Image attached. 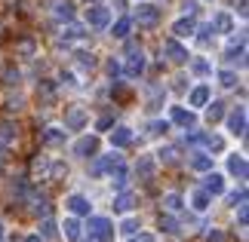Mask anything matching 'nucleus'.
<instances>
[{
	"label": "nucleus",
	"mask_w": 249,
	"mask_h": 242,
	"mask_svg": "<svg viewBox=\"0 0 249 242\" xmlns=\"http://www.w3.org/2000/svg\"><path fill=\"white\" fill-rule=\"evenodd\" d=\"M209 25H213V31H222V34H231L234 31V18L228 16V13H215Z\"/></svg>",
	"instance_id": "nucleus-18"
},
{
	"label": "nucleus",
	"mask_w": 249,
	"mask_h": 242,
	"mask_svg": "<svg viewBox=\"0 0 249 242\" xmlns=\"http://www.w3.org/2000/svg\"><path fill=\"white\" fill-rule=\"evenodd\" d=\"M191 74H194V77H209V74H213V65H209L206 59H194V62H191Z\"/></svg>",
	"instance_id": "nucleus-31"
},
{
	"label": "nucleus",
	"mask_w": 249,
	"mask_h": 242,
	"mask_svg": "<svg viewBox=\"0 0 249 242\" xmlns=\"http://www.w3.org/2000/svg\"><path fill=\"white\" fill-rule=\"evenodd\" d=\"M108 74H111V80H117V77H120V65L114 62V59L108 62Z\"/></svg>",
	"instance_id": "nucleus-48"
},
{
	"label": "nucleus",
	"mask_w": 249,
	"mask_h": 242,
	"mask_svg": "<svg viewBox=\"0 0 249 242\" xmlns=\"http://www.w3.org/2000/svg\"><path fill=\"white\" fill-rule=\"evenodd\" d=\"M191 169L194 172H213V157L209 153H194L191 157Z\"/></svg>",
	"instance_id": "nucleus-23"
},
{
	"label": "nucleus",
	"mask_w": 249,
	"mask_h": 242,
	"mask_svg": "<svg viewBox=\"0 0 249 242\" xmlns=\"http://www.w3.org/2000/svg\"><path fill=\"white\" fill-rule=\"evenodd\" d=\"M50 166H53V162L46 157H34V162H31V169H34L37 178H50Z\"/></svg>",
	"instance_id": "nucleus-30"
},
{
	"label": "nucleus",
	"mask_w": 249,
	"mask_h": 242,
	"mask_svg": "<svg viewBox=\"0 0 249 242\" xmlns=\"http://www.w3.org/2000/svg\"><path fill=\"white\" fill-rule=\"evenodd\" d=\"M218 83H222L225 89H234V86H237V74L234 71H222V74H218Z\"/></svg>",
	"instance_id": "nucleus-39"
},
{
	"label": "nucleus",
	"mask_w": 249,
	"mask_h": 242,
	"mask_svg": "<svg viewBox=\"0 0 249 242\" xmlns=\"http://www.w3.org/2000/svg\"><path fill=\"white\" fill-rule=\"evenodd\" d=\"M166 129H169V123H166V120H154V123L148 126V135H163Z\"/></svg>",
	"instance_id": "nucleus-42"
},
{
	"label": "nucleus",
	"mask_w": 249,
	"mask_h": 242,
	"mask_svg": "<svg viewBox=\"0 0 249 242\" xmlns=\"http://www.w3.org/2000/svg\"><path fill=\"white\" fill-rule=\"evenodd\" d=\"M163 98V89H160V86H151L148 89V101H151V108H157V101Z\"/></svg>",
	"instance_id": "nucleus-45"
},
{
	"label": "nucleus",
	"mask_w": 249,
	"mask_h": 242,
	"mask_svg": "<svg viewBox=\"0 0 249 242\" xmlns=\"http://www.w3.org/2000/svg\"><path fill=\"white\" fill-rule=\"evenodd\" d=\"M228 129H231L234 135H246V108H243V104H237V108L231 111V117H228Z\"/></svg>",
	"instance_id": "nucleus-10"
},
{
	"label": "nucleus",
	"mask_w": 249,
	"mask_h": 242,
	"mask_svg": "<svg viewBox=\"0 0 249 242\" xmlns=\"http://www.w3.org/2000/svg\"><path fill=\"white\" fill-rule=\"evenodd\" d=\"M86 25L92 31H105L111 25V9L108 6H99V3H89L86 6Z\"/></svg>",
	"instance_id": "nucleus-2"
},
{
	"label": "nucleus",
	"mask_w": 249,
	"mask_h": 242,
	"mask_svg": "<svg viewBox=\"0 0 249 242\" xmlns=\"http://www.w3.org/2000/svg\"><path fill=\"white\" fill-rule=\"evenodd\" d=\"M18 80H22V71H18V67H3V83L18 86Z\"/></svg>",
	"instance_id": "nucleus-37"
},
{
	"label": "nucleus",
	"mask_w": 249,
	"mask_h": 242,
	"mask_svg": "<svg viewBox=\"0 0 249 242\" xmlns=\"http://www.w3.org/2000/svg\"><path fill=\"white\" fill-rule=\"evenodd\" d=\"M65 239L68 242H80V221L77 218H65Z\"/></svg>",
	"instance_id": "nucleus-24"
},
{
	"label": "nucleus",
	"mask_w": 249,
	"mask_h": 242,
	"mask_svg": "<svg viewBox=\"0 0 249 242\" xmlns=\"http://www.w3.org/2000/svg\"><path fill=\"white\" fill-rule=\"evenodd\" d=\"M191 144H206V147L215 150V153L225 150V138H222V135H215V132H213V135H209V132H206V135H203V132H194V135H191ZM215 153H213V157H215Z\"/></svg>",
	"instance_id": "nucleus-6"
},
{
	"label": "nucleus",
	"mask_w": 249,
	"mask_h": 242,
	"mask_svg": "<svg viewBox=\"0 0 249 242\" xmlns=\"http://www.w3.org/2000/svg\"><path fill=\"white\" fill-rule=\"evenodd\" d=\"M136 22L139 25H148V28H154L160 22V9L157 6H151V3H142L136 6Z\"/></svg>",
	"instance_id": "nucleus-8"
},
{
	"label": "nucleus",
	"mask_w": 249,
	"mask_h": 242,
	"mask_svg": "<svg viewBox=\"0 0 249 242\" xmlns=\"http://www.w3.org/2000/svg\"><path fill=\"white\" fill-rule=\"evenodd\" d=\"M71 16H74L71 3L68 0H59V3H55V18H71Z\"/></svg>",
	"instance_id": "nucleus-38"
},
{
	"label": "nucleus",
	"mask_w": 249,
	"mask_h": 242,
	"mask_svg": "<svg viewBox=\"0 0 249 242\" xmlns=\"http://www.w3.org/2000/svg\"><path fill=\"white\" fill-rule=\"evenodd\" d=\"M68 209L74 211V215H89V209H92V202L80 196V193H74V196H68Z\"/></svg>",
	"instance_id": "nucleus-17"
},
{
	"label": "nucleus",
	"mask_w": 249,
	"mask_h": 242,
	"mask_svg": "<svg viewBox=\"0 0 249 242\" xmlns=\"http://www.w3.org/2000/svg\"><path fill=\"white\" fill-rule=\"evenodd\" d=\"M206 242H225V233L222 230H213V233H209V239Z\"/></svg>",
	"instance_id": "nucleus-50"
},
{
	"label": "nucleus",
	"mask_w": 249,
	"mask_h": 242,
	"mask_svg": "<svg viewBox=\"0 0 249 242\" xmlns=\"http://www.w3.org/2000/svg\"><path fill=\"white\" fill-rule=\"evenodd\" d=\"M120 162H123V157H120V153H111V157H105V160H99V162L92 166V175H102L105 169H117Z\"/></svg>",
	"instance_id": "nucleus-22"
},
{
	"label": "nucleus",
	"mask_w": 249,
	"mask_h": 242,
	"mask_svg": "<svg viewBox=\"0 0 249 242\" xmlns=\"http://www.w3.org/2000/svg\"><path fill=\"white\" fill-rule=\"evenodd\" d=\"M120 230H123V233H126V236L139 233V221H136V218H126V221H123V224H120Z\"/></svg>",
	"instance_id": "nucleus-44"
},
{
	"label": "nucleus",
	"mask_w": 249,
	"mask_h": 242,
	"mask_svg": "<svg viewBox=\"0 0 249 242\" xmlns=\"http://www.w3.org/2000/svg\"><path fill=\"white\" fill-rule=\"evenodd\" d=\"M40 138H43V144H53V147H59V144H65V138H68V132H65L62 126H46Z\"/></svg>",
	"instance_id": "nucleus-13"
},
{
	"label": "nucleus",
	"mask_w": 249,
	"mask_h": 242,
	"mask_svg": "<svg viewBox=\"0 0 249 242\" xmlns=\"http://www.w3.org/2000/svg\"><path fill=\"white\" fill-rule=\"evenodd\" d=\"M0 239H3V224H0Z\"/></svg>",
	"instance_id": "nucleus-54"
},
{
	"label": "nucleus",
	"mask_w": 249,
	"mask_h": 242,
	"mask_svg": "<svg viewBox=\"0 0 249 242\" xmlns=\"http://www.w3.org/2000/svg\"><path fill=\"white\" fill-rule=\"evenodd\" d=\"M132 206H136V196H132V193H120V196L114 199V211H120V215L132 211Z\"/></svg>",
	"instance_id": "nucleus-26"
},
{
	"label": "nucleus",
	"mask_w": 249,
	"mask_h": 242,
	"mask_svg": "<svg viewBox=\"0 0 249 242\" xmlns=\"http://www.w3.org/2000/svg\"><path fill=\"white\" fill-rule=\"evenodd\" d=\"M197 31H200V34H197V40L203 43V46L213 40V34H215V31H213V25H203V28H197Z\"/></svg>",
	"instance_id": "nucleus-43"
},
{
	"label": "nucleus",
	"mask_w": 249,
	"mask_h": 242,
	"mask_svg": "<svg viewBox=\"0 0 249 242\" xmlns=\"http://www.w3.org/2000/svg\"><path fill=\"white\" fill-rule=\"evenodd\" d=\"M181 206H185V202H181L178 193H166V196H163V209L166 211H181Z\"/></svg>",
	"instance_id": "nucleus-33"
},
{
	"label": "nucleus",
	"mask_w": 249,
	"mask_h": 242,
	"mask_svg": "<svg viewBox=\"0 0 249 242\" xmlns=\"http://www.w3.org/2000/svg\"><path fill=\"white\" fill-rule=\"evenodd\" d=\"M231 206H246V190H237V193H231Z\"/></svg>",
	"instance_id": "nucleus-46"
},
{
	"label": "nucleus",
	"mask_w": 249,
	"mask_h": 242,
	"mask_svg": "<svg viewBox=\"0 0 249 242\" xmlns=\"http://www.w3.org/2000/svg\"><path fill=\"white\" fill-rule=\"evenodd\" d=\"M209 98H213V89H209V86H194L191 95H188V104L191 108H206Z\"/></svg>",
	"instance_id": "nucleus-11"
},
{
	"label": "nucleus",
	"mask_w": 249,
	"mask_h": 242,
	"mask_svg": "<svg viewBox=\"0 0 249 242\" xmlns=\"http://www.w3.org/2000/svg\"><path fill=\"white\" fill-rule=\"evenodd\" d=\"M126 144H132V129L129 126H117L111 132V147H126Z\"/></svg>",
	"instance_id": "nucleus-14"
},
{
	"label": "nucleus",
	"mask_w": 249,
	"mask_h": 242,
	"mask_svg": "<svg viewBox=\"0 0 249 242\" xmlns=\"http://www.w3.org/2000/svg\"><path fill=\"white\" fill-rule=\"evenodd\" d=\"M181 9H185V16H191L197 9V3H194V0H185V6H181Z\"/></svg>",
	"instance_id": "nucleus-51"
},
{
	"label": "nucleus",
	"mask_w": 249,
	"mask_h": 242,
	"mask_svg": "<svg viewBox=\"0 0 249 242\" xmlns=\"http://www.w3.org/2000/svg\"><path fill=\"white\" fill-rule=\"evenodd\" d=\"M89 126V113H86V108H80V104H71L68 111H65V132H80Z\"/></svg>",
	"instance_id": "nucleus-1"
},
{
	"label": "nucleus",
	"mask_w": 249,
	"mask_h": 242,
	"mask_svg": "<svg viewBox=\"0 0 249 242\" xmlns=\"http://www.w3.org/2000/svg\"><path fill=\"white\" fill-rule=\"evenodd\" d=\"M114 126V117L111 113H105V117H99V129H111Z\"/></svg>",
	"instance_id": "nucleus-49"
},
{
	"label": "nucleus",
	"mask_w": 249,
	"mask_h": 242,
	"mask_svg": "<svg viewBox=\"0 0 249 242\" xmlns=\"http://www.w3.org/2000/svg\"><path fill=\"white\" fill-rule=\"evenodd\" d=\"M203 190L209 193V196H218V193H225V178H222V175H215V172H209V175H206V184H203Z\"/></svg>",
	"instance_id": "nucleus-19"
},
{
	"label": "nucleus",
	"mask_w": 249,
	"mask_h": 242,
	"mask_svg": "<svg viewBox=\"0 0 249 242\" xmlns=\"http://www.w3.org/2000/svg\"><path fill=\"white\" fill-rule=\"evenodd\" d=\"M28 202H31L34 215H50V199H46L43 193H28Z\"/></svg>",
	"instance_id": "nucleus-20"
},
{
	"label": "nucleus",
	"mask_w": 249,
	"mask_h": 242,
	"mask_svg": "<svg viewBox=\"0 0 249 242\" xmlns=\"http://www.w3.org/2000/svg\"><path fill=\"white\" fill-rule=\"evenodd\" d=\"M37 95H40L46 104H55V86L50 80H40V83H37Z\"/></svg>",
	"instance_id": "nucleus-28"
},
{
	"label": "nucleus",
	"mask_w": 249,
	"mask_h": 242,
	"mask_svg": "<svg viewBox=\"0 0 249 242\" xmlns=\"http://www.w3.org/2000/svg\"><path fill=\"white\" fill-rule=\"evenodd\" d=\"M62 37H65V40H83L86 34H83L80 25H65V28H62Z\"/></svg>",
	"instance_id": "nucleus-34"
},
{
	"label": "nucleus",
	"mask_w": 249,
	"mask_h": 242,
	"mask_svg": "<svg viewBox=\"0 0 249 242\" xmlns=\"http://www.w3.org/2000/svg\"><path fill=\"white\" fill-rule=\"evenodd\" d=\"M154 172H157V162H154V157H142V160H139V166H136V175H139L142 181H151V178H154Z\"/></svg>",
	"instance_id": "nucleus-16"
},
{
	"label": "nucleus",
	"mask_w": 249,
	"mask_h": 242,
	"mask_svg": "<svg viewBox=\"0 0 249 242\" xmlns=\"http://www.w3.org/2000/svg\"><path fill=\"white\" fill-rule=\"evenodd\" d=\"M191 206H194L197 211H206L209 206H213V196H209V193H206L203 187H200V190H194V193H191Z\"/></svg>",
	"instance_id": "nucleus-21"
},
{
	"label": "nucleus",
	"mask_w": 249,
	"mask_h": 242,
	"mask_svg": "<svg viewBox=\"0 0 249 242\" xmlns=\"http://www.w3.org/2000/svg\"><path fill=\"white\" fill-rule=\"evenodd\" d=\"M142 71H145V52H142V46L129 43V49H126V67H123V74L132 80V77H139Z\"/></svg>",
	"instance_id": "nucleus-3"
},
{
	"label": "nucleus",
	"mask_w": 249,
	"mask_h": 242,
	"mask_svg": "<svg viewBox=\"0 0 249 242\" xmlns=\"http://www.w3.org/2000/svg\"><path fill=\"white\" fill-rule=\"evenodd\" d=\"M83 3H86V6H89V3H102V0H83Z\"/></svg>",
	"instance_id": "nucleus-53"
},
{
	"label": "nucleus",
	"mask_w": 249,
	"mask_h": 242,
	"mask_svg": "<svg viewBox=\"0 0 249 242\" xmlns=\"http://www.w3.org/2000/svg\"><path fill=\"white\" fill-rule=\"evenodd\" d=\"M126 181H129V172L123 169V162H120V166H117V172H114V187H117V190H123V187H126Z\"/></svg>",
	"instance_id": "nucleus-36"
},
{
	"label": "nucleus",
	"mask_w": 249,
	"mask_h": 242,
	"mask_svg": "<svg viewBox=\"0 0 249 242\" xmlns=\"http://www.w3.org/2000/svg\"><path fill=\"white\" fill-rule=\"evenodd\" d=\"M172 34H176V40H185V37H194V34H197V25H194V18H191V16L178 18V22L172 25Z\"/></svg>",
	"instance_id": "nucleus-12"
},
{
	"label": "nucleus",
	"mask_w": 249,
	"mask_h": 242,
	"mask_svg": "<svg viewBox=\"0 0 249 242\" xmlns=\"http://www.w3.org/2000/svg\"><path fill=\"white\" fill-rule=\"evenodd\" d=\"M163 52H166V59H169L172 65H185V62H188V49L176 40V37L163 40Z\"/></svg>",
	"instance_id": "nucleus-5"
},
{
	"label": "nucleus",
	"mask_w": 249,
	"mask_h": 242,
	"mask_svg": "<svg viewBox=\"0 0 249 242\" xmlns=\"http://www.w3.org/2000/svg\"><path fill=\"white\" fill-rule=\"evenodd\" d=\"M74 153H77V157H95V153H99V138H95V135H83V138H77L74 141Z\"/></svg>",
	"instance_id": "nucleus-7"
},
{
	"label": "nucleus",
	"mask_w": 249,
	"mask_h": 242,
	"mask_svg": "<svg viewBox=\"0 0 249 242\" xmlns=\"http://www.w3.org/2000/svg\"><path fill=\"white\" fill-rule=\"evenodd\" d=\"M16 52L25 55V59H31V55L37 52V40H34V37H22V40L16 43Z\"/></svg>",
	"instance_id": "nucleus-27"
},
{
	"label": "nucleus",
	"mask_w": 249,
	"mask_h": 242,
	"mask_svg": "<svg viewBox=\"0 0 249 242\" xmlns=\"http://www.w3.org/2000/svg\"><path fill=\"white\" fill-rule=\"evenodd\" d=\"M37 236H43V239L55 242V239H59V230H55V221L43 215V221H40V233H37Z\"/></svg>",
	"instance_id": "nucleus-25"
},
{
	"label": "nucleus",
	"mask_w": 249,
	"mask_h": 242,
	"mask_svg": "<svg viewBox=\"0 0 249 242\" xmlns=\"http://www.w3.org/2000/svg\"><path fill=\"white\" fill-rule=\"evenodd\" d=\"M129 28H132V18H120V22H114V37H117V40H126L129 37Z\"/></svg>",
	"instance_id": "nucleus-32"
},
{
	"label": "nucleus",
	"mask_w": 249,
	"mask_h": 242,
	"mask_svg": "<svg viewBox=\"0 0 249 242\" xmlns=\"http://www.w3.org/2000/svg\"><path fill=\"white\" fill-rule=\"evenodd\" d=\"M25 242H40V236H28V239H25Z\"/></svg>",
	"instance_id": "nucleus-52"
},
{
	"label": "nucleus",
	"mask_w": 249,
	"mask_h": 242,
	"mask_svg": "<svg viewBox=\"0 0 249 242\" xmlns=\"http://www.w3.org/2000/svg\"><path fill=\"white\" fill-rule=\"evenodd\" d=\"M89 242H99V239H92V236H89Z\"/></svg>",
	"instance_id": "nucleus-55"
},
{
	"label": "nucleus",
	"mask_w": 249,
	"mask_h": 242,
	"mask_svg": "<svg viewBox=\"0 0 249 242\" xmlns=\"http://www.w3.org/2000/svg\"><path fill=\"white\" fill-rule=\"evenodd\" d=\"M160 230H163V233H176V230H178V221L176 218H163V215H160Z\"/></svg>",
	"instance_id": "nucleus-40"
},
{
	"label": "nucleus",
	"mask_w": 249,
	"mask_h": 242,
	"mask_svg": "<svg viewBox=\"0 0 249 242\" xmlns=\"http://www.w3.org/2000/svg\"><path fill=\"white\" fill-rule=\"evenodd\" d=\"M222 117H225V101H213V104L206 108V123L213 126V123H218Z\"/></svg>",
	"instance_id": "nucleus-29"
},
{
	"label": "nucleus",
	"mask_w": 249,
	"mask_h": 242,
	"mask_svg": "<svg viewBox=\"0 0 249 242\" xmlns=\"http://www.w3.org/2000/svg\"><path fill=\"white\" fill-rule=\"evenodd\" d=\"M89 236L99 239V242H111L114 239V224H111L108 218L95 215V218H89Z\"/></svg>",
	"instance_id": "nucleus-4"
},
{
	"label": "nucleus",
	"mask_w": 249,
	"mask_h": 242,
	"mask_svg": "<svg viewBox=\"0 0 249 242\" xmlns=\"http://www.w3.org/2000/svg\"><path fill=\"white\" fill-rule=\"evenodd\" d=\"M169 120L178 123V126H185V129H194V126H197L194 111H185V108H178V104H172V108H169Z\"/></svg>",
	"instance_id": "nucleus-9"
},
{
	"label": "nucleus",
	"mask_w": 249,
	"mask_h": 242,
	"mask_svg": "<svg viewBox=\"0 0 249 242\" xmlns=\"http://www.w3.org/2000/svg\"><path fill=\"white\" fill-rule=\"evenodd\" d=\"M129 242H157V236H154V233H139V236L132 233V239H129Z\"/></svg>",
	"instance_id": "nucleus-47"
},
{
	"label": "nucleus",
	"mask_w": 249,
	"mask_h": 242,
	"mask_svg": "<svg viewBox=\"0 0 249 242\" xmlns=\"http://www.w3.org/2000/svg\"><path fill=\"white\" fill-rule=\"evenodd\" d=\"M25 108V98H22V95H9V98H6V111H22Z\"/></svg>",
	"instance_id": "nucleus-41"
},
{
	"label": "nucleus",
	"mask_w": 249,
	"mask_h": 242,
	"mask_svg": "<svg viewBox=\"0 0 249 242\" xmlns=\"http://www.w3.org/2000/svg\"><path fill=\"white\" fill-rule=\"evenodd\" d=\"M157 160H160V162H166V166H176V162H178L176 147H160V150H157Z\"/></svg>",
	"instance_id": "nucleus-35"
},
{
	"label": "nucleus",
	"mask_w": 249,
	"mask_h": 242,
	"mask_svg": "<svg viewBox=\"0 0 249 242\" xmlns=\"http://www.w3.org/2000/svg\"><path fill=\"white\" fill-rule=\"evenodd\" d=\"M228 175L246 178V157H243V153H234V157H228Z\"/></svg>",
	"instance_id": "nucleus-15"
}]
</instances>
